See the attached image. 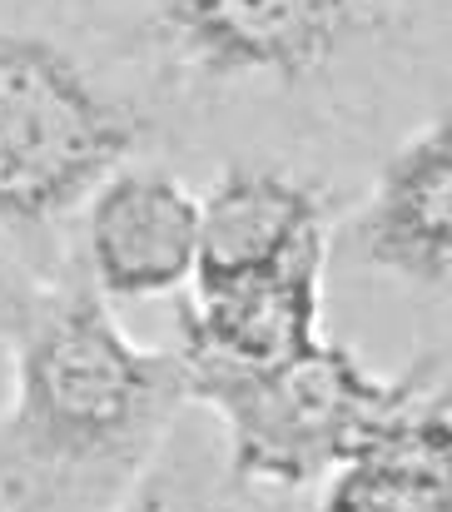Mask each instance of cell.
I'll return each instance as SVG.
<instances>
[{
    "mask_svg": "<svg viewBox=\"0 0 452 512\" xmlns=\"http://www.w3.org/2000/svg\"><path fill=\"white\" fill-rule=\"evenodd\" d=\"M328 234L289 249L274 264L239 274H194L174 314V343L229 368H274L323 343Z\"/></svg>",
    "mask_w": 452,
    "mask_h": 512,
    "instance_id": "7",
    "label": "cell"
},
{
    "mask_svg": "<svg viewBox=\"0 0 452 512\" xmlns=\"http://www.w3.org/2000/svg\"><path fill=\"white\" fill-rule=\"evenodd\" d=\"M80 274L105 304L184 294L199 264V194L159 160H125L75 214Z\"/></svg>",
    "mask_w": 452,
    "mask_h": 512,
    "instance_id": "6",
    "label": "cell"
},
{
    "mask_svg": "<svg viewBox=\"0 0 452 512\" xmlns=\"http://www.w3.org/2000/svg\"><path fill=\"white\" fill-rule=\"evenodd\" d=\"M328 254L393 279L413 294L448 299L452 289V125L438 105L413 125L373 174L368 194L328 229Z\"/></svg>",
    "mask_w": 452,
    "mask_h": 512,
    "instance_id": "5",
    "label": "cell"
},
{
    "mask_svg": "<svg viewBox=\"0 0 452 512\" xmlns=\"http://www.w3.org/2000/svg\"><path fill=\"white\" fill-rule=\"evenodd\" d=\"M145 135L150 115L65 40L0 25V234L35 244L70 229Z\"/></svg>",
    "mask_w": 452,
    "mask_h": 512,
    "instance_id": "4",
    "label": "cell"
},
{
    "mask_svg": "<svg viewBox=\"0 0 452 512\" xmlns=\"http://www.w3.org/2000/svg\"><path fill=\"white\" fill-rule=\"evenodd\" d=\"M438 40V0H140L135 45L159 100L199 115L343 120Z\"/></svg>",
    "mask_w": 452,
    "mask_h": 512,
    "instance_id": "2",
    "label": "cell"
},
{
    "mask_svg": "<svg viewBox=\"0 0 452 512\" xmlns=\"http://www.w3.org/2000/svg\"><path fill=\"white\" fill-rule=\"evenodd\" d=\"M318 512H452L448 378L423 388L323 478Z\"/></svg>",
    "mask_w": 452,
    "mask_h": 512,
    "instance_id": "8",
    "label": "cell"
},
{
    "mask_svg": "<svg viewBox=\"0 0 452 512\" xmlns=\"http://www.w3.org/2000/svg\"><path fill=\"white\" fill-rule=\"evenodd\" d=\"M179 363L184 403L219 418L224 468L249 488L323 483L398 408H408L443 378V358H418L403 373H378L338 339H323L274 368H229L184 348Z\"/></svg>",
    "mask_w": 452,
    "mask_h": 512,
    "instance_id": "3",
    "label": "cell"
},
{
    "mask_svg": "<svg viewBox=\"0 0 452 512\" xmlns=\"http://www.w3.org/2000/svg\"><path fill=\"white\" fill-rule=\"evenodd\" d=\"M0 483L15 512H100L169 438L179 348L135 343L80 269L35 274L0 254Z\"/></svg>",
    "mask_w": 452,
    "mask_h": 512,
    "instance_id": "1",
    "label": "cell"
},
{
    "mask_svg": "<svg viewBox=\"0 0 452 512\" xmlns=\"http://www.w3.org/2000/svg\"><path fill=\"white\" fill-rule=\"evenodd\" d=\"M328 229L333 209L313 179L269 160H229L219 184L199 199L194 274H239L274 264Z\"/></svg>",
    "mask_w": 452,
    "mask_h": 512,
    "instance_id": "9",
    "label": "cell"
},
{
    "mask_svg": "<svg viewBox=\"0 0 452 512\" xmlns=\"http://www.w3.org/2000/svg\"><path fill=\"white\" fill-rule=\"evenodd\" d=\"M0 512H15L10 508V498H5V483H0Z\"/></svg>",
    "mask_w": 452,
    "mask_h": 512,
    "instance_id": "11",
    "label": "cell"
},
{
    "mask_svg": "<svg viewBox=\"0 0 452 512\" xmlns=\"http://www.w3.org/2000/svg\"><path fill=\"white\" fill-rule=\"evenodd\" d=\"M100 512H264V508L249 503V483H239L229 468L214 473L199 453H179L174 448V428H169L159 453Z\"/></svg>",
    "mask_w": 452,
    "mask_h": 512,
    "instance_id": "10",
    "label": "cell"
}]
</instances>
